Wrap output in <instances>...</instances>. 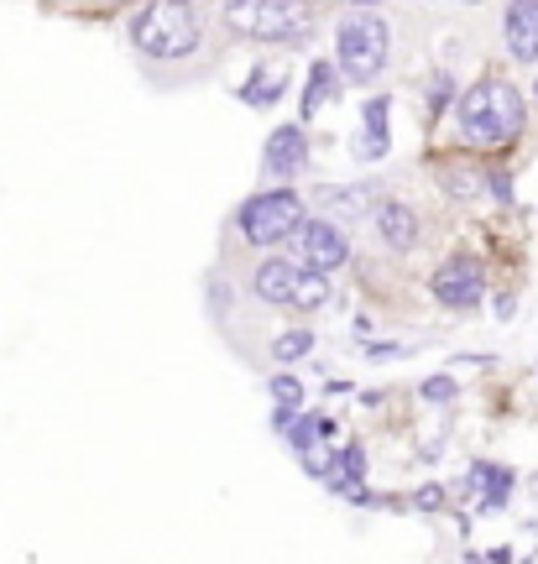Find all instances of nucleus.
Returning a JSON list of instances; mask_svg holds the SVG:
<instances>
[{"label": "nucleus", "instance_id": "obj_16", "mask_svg": "<svg viewBox=\"0 0 538 564\" xmlns=\"http://www.w3.org/2000/svg\"><path fill=\"white\" fill-rule=\"evenodd\" d=\"M340 94V68H335V58L330 63H309V74H303V100H298V121H314V115L324 110Z\"/></svg>", "mask_w": 538, "mask_h": 564}, {"label": "nucleus", "instance_id": "obj_19", "mask_svg": "<svg viewBox=\"0 0 538 564\" xmlns=\"http://www.w3.org/2000/svg\"><path fill=\"white\" fill-rule=\"evenodd\" d=\"M455 100H460L455 74H450V68H434L429 84H424V121H444V115L455 110Z\"/></svg>", "mask_w": 538, "mask_h": 564}, {"label": "nucleus", "instance_id": "obj_30", "mask_svg": "<svg viewBox=\"0 0 538 564\" xmlns=\"http://www.w3.org/2000/svg\"><path fill=\"white\" fill-rule=\"evenodd\" d=\"M486 564H512V549H507V544H497V549L486 554Z\"/></svg>", "mask_w": 538, "mask_h": 564}, {"label": "nucleus", "instance_id": "obj_5", "mask_svg": "<svg viewBox=\"0 0 538 564\" xmlns=\"http://www.w3.org/2000/svg\"><path fill=\"white\" fill-rule=\"evenodd\" d=\"M387 63H392V27H387V16L350 11V16L335 21V68L350 84L382 79Z\"/></svg>", "mask_w": 538, "mask_h": 564}, {"label": "nucleus", "instance_id": "obj_9", "mask_svg": "<svg viewBox=\"0 0 538 564\" xmlns=\"http://www.w3.org/2000/svg\"><path fill=\"white\" fill-rule=\"evenodd\" d=\"M303 168H309V131H303V121L272 126L267 141H262V178L267 183H298Z\"/></svg>", "mask_w": 538, "mask_h": 564}, {"label": "nucleus", "instance_id": "obj_1", "mask_svg": "<svg viewBox=\"0 0 538 564\" xmlns=\"http://www.w3.org/2000/svg\"><path fill=\"white\" fill-rule=\"evenodd\" d=\"M450 121L465 152H507L528 131V94L507 74H481L460 89Z\"/></svg>", "mask_w": 538, "mask_h": 564}, {"label": "nucleus", "instance_id": "obj_31", "mask_svg": "<svg viewBox=\"0 0 538 564\" xmlns=\"http://www.w3.org/2000/svg\"><path fill=\"white\" fill-rule=\"evenodd\" d=\"M350 6H356V11H371V6H382V0H350Z\"/></svg>", "mask_w": 538, "mask_h": 564}, {"label": "nucleus", "instance_id": "obj_13", "mask_svg": "<svg viewBox=\"0 0 538 564\" xmlns=\"http://www.w3.org/2000/svg\"><path fill=\"white\" fill-rule=\"evenodd\" d=\"M392 152V100L371 94L361 105V131H356V162H382Z\"/></svg>", "mask_w": 538, "mask_h": 564}, {"label": "nucleus", "instance_id": "obj_8", "mask_svg": "<svg viewBox=\"0 0 538 564\" xmlns=\"http://www.w3.org/2000/svg\"><path fill=\"white\" fill-rule=\"evenodd\" d=\"M512 491H518V470H512V465H502V460H486V455H476L471 465H465V476L450 486V497L476 502V512H507Z\"/></svg>", "mask_w": 538, "mask_h": 564}, {"label": "nucleus", "instance_id": "obj_22", "mask_svg": "<svg viewBox=\"0 0 538 564\" xmlns=\"http://www.w3.org/2000/svg\"><path fill=\"white\" fill-rule=\"evenodd\" d=\"M403 502H408V512H424V517H434V512H444V507H450L455 497H450V486H439V481H424V486H413Z\"/></svg>", "mask_w": 538, "mask_h": 564}, {"label": "nucleus", "instance_id": "obj_33", "mask_svg": "<svg viewBox=\"0 0 538 564\" xmlns=\"http://www.w3.org/2000/svg\"><path fill=\"white\" fill-rule=\"evenodd\" d=\"M528 538H533V544H538V517H528V528H523Z\"/></svg>", "mask_w": 538, "mask_h": 564}, {"label": "nucleus", "instance_id": "obj_6", "mask_svg": "<svg viewBox=\"0 0 538 564\" xmlns=\"http://www.w3.org/2000/svg\"><path fill=\"white\" fill-rule=\"evenodd\" d=\"M429 298L450 314H476L481 303L491 298V277H486V262L471 251H450L444 262L429 272Z\"/></svg>", "mask_w": 538, "mask_h": 564}, {"label": "nucleus", "instance_id": "obj_10", "mask_svg": "<svg viewBox=\"0 0 538 564\" xmlns=\"http://www.w3.org/2000/svg\"><path fill=\"white\" fill-rule=\"evenodd\" d=\"M371 230H377V241L392 251V256H408L418 241H424V220H418V209L408 199H377L371 209Z\"/></svg>", "mask_w": 538, "mask_h": 564}, {"label": "nucleus", "instance_id": "obj_29", "mask_svg": "<svg viewBox=\"0 0 538 564\" xmlns=\"http://www.w3.org/2000/svg\"><path fill=\"white\" fill-rule=\"evenodd\" d=\"M298 413H303V408H288V403H272V429H277V434H288V429H293V423H298Z\"/></svg>", "mask_w": 538, "mask_h": 564}, {"label": "nucleus", "instance_id": "obj_18", "mask_svg": "<svg viewBox=\"0 0 538 564\" xmlns=\"http://www.w3.org/2000/svg\"><path fill=\"white\" fill-rule=\"evenodd\" d=\"M283 439H288V450H293V455H303V450H314V444H335V439H340V423H335L330 413L303 408L298 423H293V429H288Z\"/></svg>", "mask_w": 538, "mask_h": 564}, {"label": "nucleus", "instance_id": "obj_38", "mask_svg": "<svg viewBox=\"0 0 538 564\" xmlns=\"http://www.w3.org/2000/svg\"><path fill=\"white\" fill-rule=\"evenodd\" d=\"M533 376H538V366H533Z\"/></svg>", "mask_w": 538, "mask_h": 564}, {"label": "nucleus", "instance_id": "obj_2", "mask_svg": "<svg viewBox=\"0 0 538 564\" xmlns=\"http://www.w3.org/2000/svg\"><path fill=\"white\" fill-rule=\"evenodd\" d=\"M126 37L152 63H183L204 47V21L189 0H142L126 16Z\"/></svg>", "mask_w": 538, "mask_h": 564}, {"label": "nucleus", "instance_id": "obj_26", "mask_svg": "<svg viewBox=\"0 0 538 564\" xmlns=\"http://www.w3.org/2000/svg\"><path fill=\"white\" fill-rule=\"evenodd\" d=\"M267 392H272V403H288V408H303V382L293 371H277L267 376Z\"/></svg>", "mask_w": 538, "mask_h": 564}, {"label": "nucleus", "instance_id": "obj_24", "mask_svg": "<svg viewBox=\"0 0 538 564\" xmlns=\"http://www.w3.org/2000/svg\"><path fill=\"white\" fill-rule=\"evenodd\" d=\"M486 199H491V204H502V209L518 204V188H512V173L502 168V162H491V157H486Z\"/></svg>", "mask_w": 538, "mask_h": 564}, {"label": "nucleus", "instance_id": "obj_32", "mask_svg": "<svg viewBox=\"0 0 538 564\" xmlns=\"http://www.w3.org/2000/svg\"><path fill=\"white\" fill-rule=\"evenodd\" d=\"M460 564H486V554H471V549H465V559Z\"/></svg>", "mask_w": 538, "mask_h": 564}, {"label": "nucleus", "instance_id": "obj_17", "mask_svg": "<svg viewBox=\"0 0 538 564\" xmlns=\"http://www.w3.org/2000/svg\"><path fill=\"white\" fill-rule=\"evenodd\" d=\"M288 94V68H277V63H262V68H251V79L236 89V100L251 105V110H272L277 100Z\"/></svg>", "mask_w": 538, "mask_h": 564}, {"label": "nucleus", "instance_id": "obj_34", "mask_svg": "<svg viewBox=\"0 0 538 564\" xmlns=\"http://www.w3.org/2000/svg\"><path fill=\"white\" fill-rule=\"evenodd\" d=\"M528 497L538 502V470H533V476H528Z\"/></svg>", "mask_w": 538, "mask_h": 564}, {"label": "nucleus", "instance_id": "obj_14", "mask_svg": "<svg viewBox=\"0 0 538 564\" xmlns=\"http://www.w3.org/2000/svg\"><path fill=\"white\" fill-rule=\"evenodd\" d=\"M434 178L444 188V199H455V204L486 199V157H439Z\"/></svg>", "mask_w": 538, "mask_h": 564}, {"label": "nucleus", "instance_id": "obj_7", "mask_svg": "<svg viewBox=\"0 0 538 564\" xmlns=\"http://www.w3.org/2000/svg\"><path fill=\"white\" fill-rule=\"evenodd\" d=\"M293 251H298L303 267H314L324 277L345 272L350 256H356V246H350V230L340 220H330V215H309V220H303L298 235H293Z\"/></svg>", "mask_w": 538, "mask_h": 564}, {"label": "nucleus", "instance_id": "obj_28", "mask_svg": "<svg viewBox=\"0 0 538 564\" xmlns=\"http://www.w3.org/2000/svg\"><path fill=\"white\" fill-rule=\"evenodd\" d=\"M366 356H371V361H397V356H408V345H387V340H366Z\"/></svg>", "mask_w": 538, "mask_h": 564}, {"label": "nucleus", "instance_id": "obj_3", "mask_svg": "<svg viewBox=\"0 0 538 564\" xmlns=\"http://www.w3.org/2000/svg\"><path fill=\"white\" fill-rule=\"evenodd\" d=\"M225 32H236L246 42H267V47H303L314 37V0H225L220 6Z\"/></svg>", "mask_w": 538, "mask_h": 564}, {"label": "nucleus", "instance_id": "obj_21", "mask_svg": "<svg viewBox=\"0 0 538 564\" xmlns=\"http://www.w3.org/2000/svg\"><path fill=\"white\" fill-rule=\"evenodd\" d=\"M335 298V282L324 277V272H314V267H303L298 272V293H293V309H303V314H314V309H324V303Z\"/></svg>", "mask_w": 538, "mask_h": 564}, {"label": "nucleus", "instance_id": "obj_23", "mask_svg": "<svg viewBox=\"0 0 538 564\" xmlns=\"http://www.w3.org/2000/svg\"><path fill=\"white\" fill-rule=\"evenodd\" d=\"M298 465H303V476H314L324 486V481L335 476V465H340V450H335V444H314V450L298 455Z\"/></svg>", "mask_w": 538, "mask_h": 564}, {"label": "nucleus", "instance_id": "obj_12", "mask_svg": "<svg viewBox=\"0 0 538 564\" xmlns=\"http://www.w3.org/2000/svg\"><path fill=\"white\" fill-rule=\"evenodd\" d=\"M502 47L512 63L538 68V0H507L502 11Z\"/></svg>", "mask_w": 538, "mask_h": 564}, {"label": "nucleus", "instance_id": "obj_27", "mask_svg": "<svg viewBox=\"0 0 538 564\" xmlns=\"http://www.w3.org/2000/svg\"><path fill=\"white\" fill-rule=\"evenodd\" d=\"M491 314L507 324L512 314H518V293H512V288H497V293H491Z\"/></svg>", "mask_w": 538, "mask_h": 564}, {"label": "nucleus", "instance_id": "obj_35", "mask_svg": "<svg viewBox=\"0 0 538 564\" xmlns=\"http://www.w3.org/2000/svg\"><path fill=\"white\" fill-rule=\"evenodd\" d=\"M460 6H486V0H460Z\"/></svg>", "mask_w": 538, "mask_h": 564}, {"label": "nucleus", "instance_id": "obj_20", "mask_svg": "<svg viewBox=\"0 0 538 564\" xmlns=\"http://www.w3.org/2000/svg\"><path fill=\"white\" fill-rule=\"evenodd\" d=\"M309 356H314V329L309 324H293V329H283V335L272 340V361L277 366H298Z\"/></svg>", "mask_w": 538, "mask_h": 564}, {"label": "nucleus", "instance_id": "obj_4", "mask_svg": "<svg viewBox=\"0 0 538 564\" xmlns=\"http://www.w3.org/2000/svg\"><path fill=\"white\" fill-rule=\"evenodd\" d=\"M309 220V199L298 194V183H272V188H256L251 199L236 204V235L256 251H277V246H293L298 225Z\"/></svg>", "mask_w": 538, "mask_h": 564}, {"label": "nucleus", "instance_id": "obj_37", "mask_svg": "<svg viewBox=\"0 0 538 564\" xmlns=\"http://www.w3.org/2000/svg\"><path fill=\"white\" fill-rule=\"evenodd\" d=\"M100 6H110V0H100Z\"/></svg>", "mask_w": 538, "mask_h": 564}, {"label": "nucleus", "instance_id": "obj_36", "mask_svg": "<svg viewBox=\"0 0 538 564\" xmlns=\"http://www.w3.org/2000/svg\"><path fill=\"white\" fill-rule=\"evenodd\" d=\"M533 105H538V79H533Z\"/></svg>", "mask_w": 538, "mask_h": 564}, {"label": "nucleus", "instance_id": "obj_15", "mask_svg": "<svg viewBox=\"0 0 538 564\" xmlns=\"http://www.w3.org/2000/svg\"><path fill=\"white\" fill-rule=\"evenodd\" d=\"M377 199H382V188L377 183H330V188H319V194H314V204L324 209V215H330V220H356V215H366V209H377Z\"/></svg>", "mask_w": 538, "mask_h": 564}, {"label": "nucleus", "instance_id": "obj_11", "mask_svg": "<svg viewBox=\"0 0 538 564\" xmlns=\"http://www.w3.org/2000/svg\"><path fill=\"white\" fill-rule=\"evenodd\" d=\"M298 272H303L298 256H267V262H256V272H251V298L267 303V309H293Z\"/></svg>", "mask_w": 538, "mask_h": 564}, {"label": "nucleus", "instance_id": "obj_25", "mask_svg": "<svg viewBox=\"0 0 538 564\" xmlns=\"http://www.w3.org/2000/svg\"><path fill=\"white\" fill-rule=\"evenodd\" d=\"M418 397L434 403V408H450L460 397V382H455V376H424V382H418Z\"/></svg>", "mask_w": 538, "mask_h": 564}, {"label": "nucleus", "instance_id": "obj_39", "mask_svg": "<svg viewBox=\"0 0 538 564\" xmlns=\"http://www.w3.org/2000/svg\"><path fill=\"white\" fill-rule=\"evenodd\" d=\"M189 6H194V0H189Z\"/></svg>", "mask_w": 538, "mask_h": 564}]
</instances>
